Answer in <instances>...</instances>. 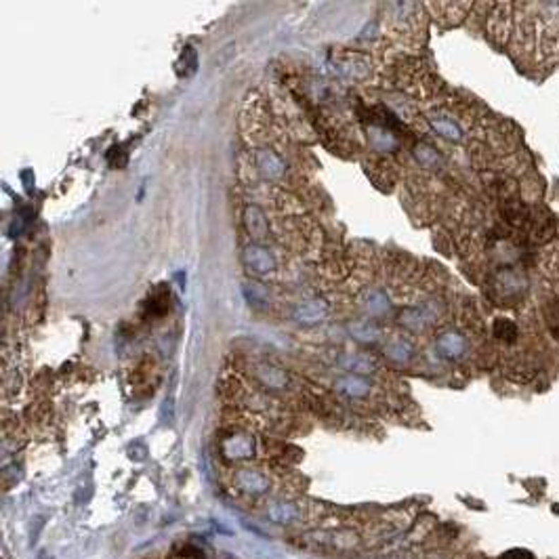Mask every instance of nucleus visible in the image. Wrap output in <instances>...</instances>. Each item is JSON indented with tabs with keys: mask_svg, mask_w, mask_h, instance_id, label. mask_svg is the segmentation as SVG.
<instances>
[{
	"mask_svg": "<svg viewBox=\"0 0 559 559\" xmlns=\"http://www.w3.org/2000/svg\"><path fill=\"white\" fill-rule=\"evenodd\" d=\"M234 486L242 494L248 496H261L265 492H269V478L254 467H242L234 473Z\"/></svg>",
	"mask_w": 559,
	"mask_h": 559,
	"instance_id": "obj_7",
	"label": "nucleus"
},
{
	"mask_svg": "<svg viewBox=\"0 0 559 559\" xmlns=\"http://www.w3.org/2000/svg\"><path fill=\"white\" fill-rule=\"evenodd\" d=\"M341 366L347 372L360 375V377H368V375H375L379 370V362L368 353H345L341 358Z\"/></svg>",
	"mask_w": 559,
	"mask_h": 559,
	"instance_id": "obj_15",
	"label": "nucleus"
},
{
	"mask_svg": "<svg viewBox=\"0 0 559 559\" xmlns=\"http://www.w3.org/2000/svg\"><path fill=\"white\" fill-rule=\"evenodd\" d=\"M412 156L416 160V164L425 170H440L444 164L440 150H435L431 143H425V141H420L412 148Z\"/></svg>",
	"mask_w": 559,
	"mask_h": 559,
	"instance_id": "obj_17",
	"label": "nucleus"
},
{
	"mask_svg": "<svg viewBox=\"0 0 559 559\" xmlns=\"http://www.w3.org/2000/svg\"><path fill=\"white\" fill-rule=\"evenodd\" d=\"M242 263L252 276H259V278H265V276H271V273L278 271V257H276V252L269 246L259 244V242H250L244 248Z\"/></svg>",
	"mask_w": 559,
	"mask_h": 559,
	"instance_id": "obj_1",
	"label": "nucleus"
},
{
	"mask_svg": "<svg viewBox=\"0 0 559 559\" xmlns=\"http://www.w3.org/2000/svg\"><path fill=\"white\" fill-rule=\"evenodd\" d=\"M368 141L375 152H394L398 150L399 139L392 126L383 124H370L368 126Z\"/></svg>",
	"mask_w": 559,
	"mask_h": 559,
	"instance_id": "obj_14",
	"label": "nucleus"
},
{
	"mask_svg": "<svg viewBox=\"0 0 559 559\" xmlns=\"http://www.w3.org/2000/svg\"><path fill=\"white\" fill-rule=\"evenodd\" d=\"M385 358L389 362L398 364V366H404V364H408L414 358V347H412V343L408 339L396 336V339H392L385 345Z\"/></svg>",
	"mask_w": 559,
	"mask_h": 559,
	"instance_id": "obj_18",
	"label": "nucleus"
},
{
	"mask_svg": "<svg viewBox=\"0 0 559 559\" xmlns=\"http://www.w3.org/2000/svg\"><path fill=\"white\" fill-rule=\"evenodd\" d=\"M494 290L505 299V301H511V299H517L524 295L526 290V280L522 273L513 271V269H505L500 273L494 276Z\"/></svg>",
	"mask_w": 559,
	"mask_h": 559,
	"instance_id": "obj_12",
	"label": "nucleus"
},
{
	"mask_svg": "<svg viewBox=\"0 0 559 559\" xmlns=\"http://www.w3.org/2000/svg\"><path fill=\"white\" fill-rule=\"evenodd\" d=\"M349 332L360 343H377L381 339L379 326L375 322H368V319H360V322L349 324Z\"/></svg>",
	"mask_w": 559,
	"mask_h": 559,
	"instance_id": "obj_19",
	"label": "nucleus"
},
{
	"mask_svg": "<svg viewBox=\"0 0 559 559\" xmlns=\"http://www.w3.org/2000/svg\"><path fill=\"white\" fill-rule=\"evenodd\" d=\"M252 377L267 392H284L290 385L288 372L284 368L271 364V362H259V364H254L252 366Z\"/></svg>",
	"mask_w": 559,
	"mask_h": 559,
	"instance_id": "obj_4",
	"label": "nucleus"
},
{
	"mask_svg": "<svg viewBox=\"0 0 559 559\" xmlns=\"http://www.w3.org/2000/svg\"><path fill=\"white\" fill-rule=\"evenodd\" d=\"M492 334H494L496 341L507 343V345H513V343L517 341L519 330H517V324H515L513 319L496 318L494 319V324H492Z\"/></svg>",
	"mask_w": 559,
	"mask_h": 559,
	"instance_id": "obj_20",
	"label": "nucleus"
},
{
	"mask_svg": "<svg viewBox=\"0 0 559 559\" xmlns=\"http://www.w3.org/2000/svg\"><path fill=\"white\" fill-rule=\"evenodd\" d=\"M219 450L228 461H248L254 457V437L246 431H232L221 440Z\"/></svg>",
	"mask_w": 559,
	"mask_h": 559,
	"instance_id": "obj_3",
	"label": "nucleus"
},
{
	"mask_svg": "<svg viewBox=\"0 0 559 559\" xmlns=\"http://www.w3.org/2000/svg\"><path fill=\"white\" fill-rule=\"evenodd\" d=\"M437 316H440V312L433 303H423V305L401 310L399 312V324L404 328H408L410 332H423L433 322H437Z\"/></svg>",
	"mask_w": 559,
	"mask_h": 559,
	"instance_id": "obj_6",
	"label": "nucleus"
},
{
	"mask_svg": "<svg viewBox=\"0 0 559 559\" xmlns=\"http://www.w3.org/2000/svg\"><path fill=\"white\" fill-rule=\"evenodd\" d=\"M301 515H303V511H301L295 502L280 500V502H271V505L267 507V517H269L271 522H276V524H282V526L299 522Z\"/></svg>",
	"mask_w": 559,
	"mask_h": 559,
	"instance_id": "obj_16",
	"label": "nucleus"
},
{
	"mask_svg": "<svg viewBox=\"0 0 559 559\" xmlns=\"http://www.w3.org/2000/svg\"><path fill=\"white\" fill-rule=\"evenodd\" d=\"M252 164L254 170L261 179L269 181H282L288 172V164L282 158L273 148L269 146H261L252 152Z\"/></svg>",
	"mask_w": 559,
	"mask_h": 559,
	"instance_id": "obj_2",
	"label": "nucleus"
},
{
	"mask_svg": "<svg viewBox=\"0 0 559 559\" xmlns=\"http://www.w3.org/2000/svg\"><path fill=\"white\" fill-rule=\"evenodd\" d=\"M330 314V303L326 299H303L299 303L293 305L290 310V318L303 326H314V324H322Z\"/></svg>",
	"mask_w": 559,
	"mask_h": 559,
	"instance_id": "obj_5",
	"label": "nucleus"
},
{
	"mask_svg": "<svg viewBox=\"0 0 559 559\" xmlns=\"http://www.w3.org/2000/svg\"><path fill=\"white\" fill-rule=\"evenodd\" d=\"M372 381L368 377H360V375H343L334 381V389L336 394L345 396L349 399H366L372 394Z\"/></svg>",
	"mask_w": 559,
	"mask_h": 559,
	"instance_id": "obj_10",
	"label": "nucleus"
},
{
	"mask_svg": "<svg viewBox=\"0 0 559 559\" xmlns=\"http://www.w3.org/2000/svg\"><path fill=\"white\" fill-rule=\"evenodd\" d=\"M242 223H244V230L252 238V242L263 244L265 240L269 238V219H267V215L263 213L261 206L248 204L244 208V213H242Z\"/></svg>",
	"mask_w": 559,
	"mask_h": 559,
	"instance_id": "obj_9",
	"label": "nucleus"
},
{
	"mask_svg": "<svg viewBox=\"0 0 559 559\" xmlns=\"http://www.w3.org/2000/svg\"><path fill=\"white\" fill-rule=\"evenodd\" d=\"M435 347L440 351L442 358L450 360V362H459L467 355L469 351V343H467V336L457 332V330H446L437 336L435 341Z\"/></svg>",
	"mask_w": 559,
	"mask_h": 559,
	"instance_id": "obj_8",
	"label": "nucleus"
},
{
	"mask_svg": "<svg viewBox=\"0 0 559 559\" xmlns=\"http://www.w3.org/2000/svg\"><path fill=\"white\" fill-rule=\"evenodd\" d=\"M427 122H429L431 131L435 135H440L442 139H446V141L461 143L465 139V131L461 129V124L457 120H452L446 112H431Z\"/></svg>",
	"mask_w": 559,
	"mask_h": 559,
	"instance_id": "obj_11",
	"label": "nucleus"
},
{
	"mask_svg": "<svg viewBox=\"0 0 559 559\" xmlns=\"http://www.w3.org/2000/svg\"><path fill=\"white\" fill-rule=\"evenodd\" d=\"M360 305L370 318H385L392 310L389 295L383 288H366L360 297Z\"/></svg>",
	"mask_w": 559,
	"mask_h": 559,
	"instance_id": "obj_13",
	"label": "nucleus"
}]
</instances>
